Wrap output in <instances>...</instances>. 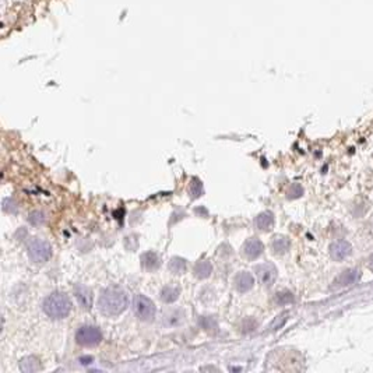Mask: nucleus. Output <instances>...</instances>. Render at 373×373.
I'll return each instance as SVG.
<instances>
[{"mask_svg":"<svg viewBox=\"0 0 373 373\" xmlns=\"http://www.w3.org/2000/svg\"><path fill=\"white\" fill-rule=\"evenodd\" d=\"M28 256L34 263H46L52 257V246L46 241L34 239L28 245Z\"/></svg>","mask_w":373,"mask_h":373,"instance_id":"39448f33","label":"nucleus"},{"mask_svg":"<svg viewBox=\"0 0 373 373\" xmlns=\"http://www.w3.org/2000/svg\"><path fill=\"white\" fill-rule=\"evenodd\" d=\"M42 309L48 318L60 320L69 316L71 311V301L63 292H52L50 295L45 298L42 304Z\"/></svg>","mask_w":373,"mask_h":373,"instance_id":"f03ea898","label":"nucleus"},{"mask_svg":"<svg viewBox=\"0 0 373 373\" xmlns=\"http://www.w3.org/2000/svg\"><path fill=\"white\" fill-rule=\"evenodd\" d=\"M255 273L257 276L259 283L264 285V287H271L273 284L276 283L278 271H277L276 266L271 263H263L255 267Z\"/></svg>","mask_w":373,"mask_h":373,"instance_id":"423d86ee","label":"nucleus"},{"mask_svg":"<svg viewBox=\"0 0 373 373\" xmlns=\"http://www.w3.org/2000/svg\"><path fill=\"white\" fill-rule=\"evenodd\" d=\"M287 319H288V313L285 312L283 315H280V316H277V319L273 322V325H271V330H278V329H281L284 326V323L287 322Z\"/></svg>","mask_w":373,"mask_h":373,"instance_id":"393cba45","label":"nucleus"},{"mask_svg":"<svg viewBox=\"0 0 373 373\" xmlns=\"http://www.w3.org/2000/svg\"><path fill=\"white\" fill-rule=\"evenodd\" d=\"M329 250H330V256H332L333 260L341 262L351 255V245L347 241H336L330 245Z\"/></svg>","mask_w":373,"mask_h":373,"instance_id":"9d476101","label":"nucleus"},{"mask_svg":"<svg viewBox=\"0 0 373 373\" xmlns=\"http://www.w3.org/2000/svg\"><path fill=\"white\" fill-rule=\"evenodd\" d=\"M133 312L141 322H152L155 318V305L150 298L136 295L133 299Z\"/></svg>","mask_w":373,"mask_h":373,"instance_id":"7ed1b4c3","label":"nucleus"},{"mask_svg":"<svg viewBox=\"0 0 373 373\" xmlns=\"http://www.w3.org/2000/svg\"><path fill=\"white\" fill-rule=\"evenodd\" d=\"M302 193H304V189H302V186H301V185H298V183H295V185H292L290 190H288V199H297V197H301Z\"/></svg>","mask_w":373,"mask_h":373,"instance_id":"b1692460","label":"nucleus"},{"mask_svg":"<svg viewBox=\"0 0 373 373\" xmlns=\"http://www.w3.org/2000/svg\"><path fill=\"white\" fill-rule=\"evenodd\" d=\"M76 340L81 347H97L102 341V333L95 326H83L77 330Z\"/></svg>","mask_w":373,"mask_h":373,"instance_id":"20e7f679","label":"nucleus"},{"mask_svg":"<svg viewBox=\"0 0 373 373\" xmlns=\"http://www.w3.org/2000/svg\"><path fill=\"white\" fill-rule=\"evenodd\" d=\"M179 294V288L168 285V287H164L162 291H161V299H162V302H165V304H172L175 301H178Z\"/></svg>","mask_w":373,"mask_h":373,"instance_id":"f3484780","label":"nucleus"},{"mask_svg":"<svg viewBox=\"0 0 373 373\" xmlns=\"http://www.w3.org/2000/svg\"><path fill=\"white\" fill-rule=\"evenodd\" d=\"M74 297H76L78 305L83 308L84 311H90L94 304V295L92 291L85 287L83 284H77L74 287Z\"/></svg>","mask_w":373,"mask_h":373,"instance_id":"6e6552de","label":"nucleus"},{"mask_svg":"<svg viewBox=\"0 0 373 373\" xmlns=\"http://www.w3.org/2000/svg\"><path fill=\"white\" fill-rule=\"evenodd\" d=\"M255 227L262 232H269L274 227V215L270 211L260 213L255 218Z\"/></svg>","mask_w":373,"mask_h":373,"instance_id":"f8f14e48","label":"nucleus"},{"mask_svg":"<svg viewBox=\"0 0 373 373\" xmlns=\"http://www.w3.org/2000/svg\"><path fill=\"white\" fill-rule=\"evenodd\" d=\"M369 269L373 271V255L369 257Z\"/></svg>","mask_w":373,"mask_h":373,"instance_id":"a878e982","label":"nucleus"},{"mask_svg":"<svg viewBox=\"0 0 373 373\" xmlns=\"http://www.w3.org/2000/svg\"><path fill=\"white\" fill-rule=\"evenodd\" d=\"M141 266L147 271H155L161 267V259L155 252H147L141 255Z\"/></svg>","mask_w":373,"mask_h":373,"instance_id":"ddd939ff","label":"nucleus"},{"mask_svg":"<svg viewBox=\"0 0 373 373\" xmlns=\"http://www.w3.org/2000/svg\"><path fill=\"white\" fill-rule=\"evenodd\" d=\"M99 311L104 313L105 316H119L122 315L127 306H129V297L126 291L119 288V287H109L102 292L99 298Z\"/></svg>","mask_w":373,"mask_h":373,"instance_id":"f257e3e1","label":"nucleus"},{"mask_svg":"<svg viewBox=\"0 0 373 373\" xmlns=\"http://www.w3.org/2000/svg\"><path fill=\"white\" fill-rule=\"evenodd\" d=\"M263 250H264V246H263L262 241L257 238H250L243 243L242 255L249 260H256L257 257L263 255Z\"/></svg>","mask_w":373,"mask_h":373,"instance_id":"1a4fd4ad","label":"nucleus"},{"mask_svg":"<svg viewBox=\"0 0 373 373\" xmlns=\"http://www.w3.org/2000/svg\"><path fill=\"white\" fill-rule=\"evenodd\" d=\"M45 220H46V217H45V214L42 211H34V213H31L29 217H28V221H29V224H32V225H41V224L45 222Z\"/></svg>","mask_w":373,"mask_h":373,"instance_id":"4be33fe9","label":"nucleus"},{"mask_svg":"<svg viewBox=\"0 0 373 373\" xmlns=\"http://www.w3.org/2000/svg\"><path fill=\"white\" fill-rule=\"evenodd\" d=\"M187 269L186 260L182 257H172L169 262V270L173 274H183Z\"/></svg>","mask_w":373,"mask_h":373,"instance_id":"a211bd4d","label":"nucleus"},{"mask_svg":"<svg viewBox=\"0 0 373 373\" xmlns=\"http://www.w3.org/2000/svg\"><path fill=\"white\" fill-rule=\"evenodd\" d=\"M291 248V241L284 235H276L271 241V249L276 255H285Z\"/></svg>","mask_w":373,"mask_h":373,"instance_id":"4468645a","label":"nucleus"},{"mask_svg":"<svg viewBox=\"0 0 373 373\" xmlns=\"http://www.w3.org/2000/svg\"><path fill=\"white\" fill-rule=\"evenodd\" d=\"M234 284H235V288L239 292H248L253 288L255 285V278L253 276L248 273V271H241L235 276V280H234Z\"/></svg>","mask_w":373,"mask_h":373,"instance_id":"9b49d317","label":"nucleus"},{"mask_svg":"<svg viewBox=\"0 0 373 373\" xmlns=\"http://www.w3.org/2000/svg\"><path fill=\"white\" fill-rule=\"evenodd\" d=\"M203 193H204V189H203L201 180L197 179V178H193L192 183H190V187H189V196L194 200V199H199L200 196H203Z\"/></svg>","mask_w":373,"mask_h":373,"instance_id":"6ab92c4d","label":"nucleus"},{"mask_svg":"<svg viewBox=\"0 0 373 373\" xmlns=\"http://www.w3.org/2000/svg\"><path fill=\"white\" fill-rule=\"evenodd\" d=\"M193 271L194 276L197 277V278L204 280V278H208V277L211 276V273H213V266H211V263L210 262L203 260V262H199L194 266Z\"/></svg>","mask_w":373,"mask_h":373,"instance_id":"dca6fc26","label":"nucleus"},{"mask_svg":"<svg viewBox=\"0 0 373 373\" xmlns=\"http://www.w3.org/2000/svg\"><path fill=\"white\" fill-rule=\"evenodd\" d=\"M3 210L8 213V214H15L18 211V207H17V203L11 199H6L3 200Z\"/></svg>","mask_w":373,"mask_h":373,"instance_id":"5701e85b","label":"nucleus"},{"mask_svg":"<svg viewBox=\"0 0 373 373\" xmlns=\"http://www.w3.org/2000/svg\"><path fill=\"white\" fill-rule=\"evenodd\" d=\"M200 326L203 327V329H204V330H207V332H217V329H218V325H217V322H215L213 318H210V316L201 318L200 319Z\"/></svg>","mask_w":373,"mask_h":373,"instance_id":"412c9836","label":"nucleus"},{"mask_svg":"<svg viewBox=\"0 0 373 373\" xmlns=\"http://www.w3.org/2000/svg\"><path fill=\"white\" fill-rule=\"evenodd\" d=\"M274 302H276L277 305H280V306L292 304V302H294V295H292V292H288V291L278 292L276 297H274Z\"/></svg>","mask_w":373,"mask_h":373,"instance_id":"aec40b11","label":"nucleus"},{"mask_svg":"<svg viewBox=\"0 0 373 373\" xmlns=\"http://www.w3.org/2000/svg\"><path fill=\"white\" fill-rule=\"evenodd\" d=\"M361 278V271L357 269H347L333 281L332 290H340L346 288L350 285H354Z\"/></svg>","mask_w":373,"mask_h":373,"instance_id":"0eeeda50","label":"nucleus"},{"mask_svg":"<svg viewBox=\"0 0 373 373\" xmlns=\"http://www.w3.org/2000/svg\"><path fill=\"white\" fill-rule=\"evenodd\" d=\"M20 369L25 373L38 372V371L41 369V364H39L38 358L29 355V357H25V358H22V360L20 361Z\"/></svg>","mask_w":373,"mask_h":373,"instance_id":"2eb2a0df","label":"nucleus"}]
</instances>
